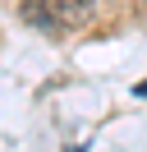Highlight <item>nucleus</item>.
Returning <instances> with one entry per match:
<instances>
[{"instance_id":"obj_1","label":"nucleus","mask_w":147,"mask_h":152,"mask_svg":"<svg viewBox=\"0 0 147 152\" xmlns=\"http://www.w3.org/2000/svg\"><path fill=\"white\" fill-rule=\"evenodd\" d=\"M97 5L101 0H28L23 14L32 23H41V28H51V32H74L83 23H92Z\"/></svg>"}]
</instances>
